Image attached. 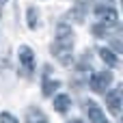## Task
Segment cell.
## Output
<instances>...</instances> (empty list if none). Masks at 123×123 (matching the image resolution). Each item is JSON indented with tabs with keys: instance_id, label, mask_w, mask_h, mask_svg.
I'll return each instance as SVG.
<instances>
[{
	"instance_id": "obj_1",
	"label": "cell",
	"mask_w": 123,
	"mask_h": 123,
	"mask_svg": "<svg viewBox=\"0 0 123 123\" xmlns=\"http://www.w3.org/2000/svg\"><path fill=\"white\" fill-rule=\"evenodd\" d=\"M56 39H54V48H63V50H74V32H71V26L61 22L56 26Z\"/></svg>"
},
{
	"instance_id": "obj_2",
	"label": "cell",
	"mask_w": 123,
	"mask_h": 123,
	"mask_svg": "<svg viewBox=\"0 0 123 123\" xmlns=\"http://www.w3.org/2000/svg\"><path fill=\"white\" fill-rule=\"evenodd\" d=\"M95 13L102 17V26L104 28H110V26H117L119 24V13H117V9H112V6H97L95 9Z\"/></svg>"
},
{
	"instance_id": "obj_3",
	"label": "cell",
	"mask_w": 123,
	"mask_h": 123,
	"mask_svg": "<svg viewBox=\"0 0 123 123\" xmlns=\"http://www.w3.org/2000/svg\"><path fill=\"white\" fill-rule=\"evenodd\" d=\"M112 82V74L110 71H99V74H93L91 76V89L95 93H104Z\"/></svg>"
},
{
	"instance_id": "obj_4",
	"label": "cell",
	"mask_w": 123,
	"mask_h": 123,
	"mask_svg": "<svg viewBox=\"0 0 123 123\" xmlns=\"http://www.w3.org/2000/svg\"><path fill=\"white\" fill-rule=\"evenodd\" d=\"M19 63H22V67H24L26 74L32 71V67H35V52L28 45H22L19 48Z\"/></svg>"
},
{
	"instance_id": "obj_5",
	"label": "cell",
	"mask_w": 123,
	"mask_h": 123,
	"mask_svg": "<svg viewBox=\"0 0 123 123\" xmlns=\"http://www.w3.org/2000/svg\"><path fill=\"white\" fill-rule=\"evenodd\" d=\"M106 104H108V110H110L115 117H119V115H121V89L110 91V93L106 95Z\"/></svg>"
},
{
	"instance_id": "obj_6",
	"label": "cell",
	"mask_w": 123,
	"mask_h": 123,
	"mask_svg": "<svg viewBox=\"0 0 123 123\" xmlns=\"http://www.w3.org/2000/svg\"><path fill=\"white\" fill-rule=\"evenodd\" d=\"M84 108H86V115H89V121H91V123H106L104 112L99 110V106H97L95 102H86Z\"/></svg>"
},
{
	"instance_id": "obj_7",
	"label": "cell",
	"mask_w": 123,
	"mask_h": 123,
	"mask_svg": "<svg viewBox=\"0 0 123 123\" xmlns=\"http://www.w3.org/2000/svg\"><path fill=\"white\" fill-rule=\"evenodd\" d=\"M69 106H71V99H69V95L61 93V95H56V97H54V110H56V112L65 115V112L69 110Z\"/></svg>"
},
{
	"instance_id": "obj_8",
	"label": "cell",
	"mask_w": 123,
	"mask_h": 123,
	"mask_svg": "<svg viewBox=\"0 0 123 123\" xmlns=\"http://www.w3.org/2000/svg\"><path fill=\"white\" fill-rule=\"evenodd\" d=\"M50 50H52V54L58 58L61 65H65V67L71 65V50H63V48H54V45H52Z\"/></svg>"
},
{
	"instance_id": "obj_9",
	"label": "cell",
	"mask_w": 123,
	"mask_h": 123,
	"mask_svg": "<svg viewBox=\"0 0 123 123\" xmlns=\"http://www.w3.org/2000/svg\"><path fill=\"white\" fill-rule=\"evenodd\" d=\"M99 56H102V61H104L106 65H110V67H117V65H119L117 54H115L112 50H108V48H99Z\"/></svg>"
},
{
	"instance_id": "obj_10",
	"label": "cell",
	"mask_w": 123,
	"mask_h": 123,
	"mask_svg": "<svg viewBox=\"0 0 123 123\" xmlns=\"http://www.w3.org/2000/svg\"><path fill=\"white\" fill-rule=\"evenodd\" d=\"M26 22H28V28H30V30H35V28H37V22H39V15H37L35 6H28V11H26Z\"/></svg>"
},
{
	"instance_id": "obj_11",
	"label": "cell",
	"mask_w": 123,
	"mask_h": 123,
	"mask_svg": "<svg viewBox=\"0 0 123 123\" xmlns=\"http://www.w3.org/2000/svg\"><path fill=\"white\" fill-rule=\"evenodd\" d=\"M56 89H58V82H56V80H50V78H45V80H43V89H41V91H43V95H45V97H50Z\"/></svg>"
},
{
	"instance_id": "obj_12",
	"label": "cell",
	"mask_w": 123,
	"mask_h": 123,
	"mask_svg": "<svg viewBox=\"0 0 123 123\" xmlns=\"http://www.w3.org/2000/svg\"><path fill=\"white\" fill-rule=\"evenodd\" d=\"M0 123H19V121H17L11 112H2V115H0Z\"/></svg>"
},
{
	"instance_id": "obj_13",
	"label": "cell",
	"mask_w": 123,
	"mask_h": 123,
	"mask_svg": "<svg viewBox=\"0 0 123 123\" xmlns=\"http://www.w3.org/2000/svg\"><path fill=\"white\" fill-rule=\"evenodd\" d=\"M32 123H48L45 119H39V121H32Z\"/></svg>"
},
{
	"instance_id": "obj_14",
	"label": "cell",
	"mask_w": 123,
	"mask_h": 123,
	"mask_svg": "<svg viewBox=\"0 0 123 123\" xmlns=\"http://www.w3.org/2000/svg\"><path fill=\"white\" fill-rule=\"evenodd\" d=\"M69 123H82V121H69Z\"/></svg>"
},
{
	"instance_id": "obj_15",
	"label": "cell",
	"mask_w": 123,
	"mask_h": 123,
	"mask_svg": "<svg viewBox=\"0 0 123 123\" xmlns=\"http://www.w3.org/2000/svg\"><path fill=\"white\" fill-rule=\"evenodd\" d=\"M4 2H6V0H0V4H4Z\"/></svg>"
}]
</instances>
